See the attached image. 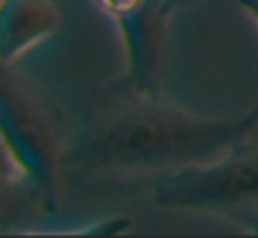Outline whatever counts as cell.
<instances>
[{
    "mask_svg": "<svg viewBox=\"0 0 258 238\" xmlns=\"http://www.w3.org/2000/svg\"><path fill=\"white\" fill-rule=\"evenodd\" d=\"M150 194L158 208L214 216L258 232V138H247L217 161L161 177Z\"/></svg>",
    "mask_w": 258,
    "mask_h": 238,
    "instance_id": "3957f363",
    "label": "cell"
},
{
    "mask_svg": "<svg viewBox=\"0 0 258 238\" xmlns=\"http://www.w3.org/2000/svg\"><path fill=\"white\" fill-rule=\"evenodd\" d=\"M236 3H239V6H241V9H244V11H247V14H250V17H252V20H255V22H258V0H236Z\"/></svg>",
    "mask_w": 258,
    "mask_h": 238,
    "instance_id": "8992f818",
    "label": "cell"
},
{
    "mask_svg": "<svg viewBox=\"0 0 258 238\" xmlns=\"http://www.w3.org/2000/svg\"><path fill=\"white\" fill-rule=\"evenodd\" d=\"M3 144L9 172L3 177V199L39 216H56L61 186L67 180L70 133L58 105L28 77L3 66Z\"/></svg>",
    "mask_w": 258,
    "mask_h": 238,
    "instance_id": "7a4b0ae2",
    "label": "cell"
},
{
    "mask_svg": "<svg viewBox=\"0 0 258 238\" xmlns=\"http://www.w3.org/2000/svg\"><path fill=\"white\" fill-rule=\"evenodd\" d=\"M258 130L244 116H200L119 81L95 89L70 133L67 183L84 188H153L186 166L222 158Z\"/></svg>",
    "mask_w": 258,
    "mask_h": 238,
    "instance_id": "6da1fadb",
    "label": "cell"
},
{
    "mask_svg": "<svg viewBox=\"0 0 258 238\" xmlns=\"http://www.w3.org/2000/svg\"><path fill=\"white\" fill-rule=\"evenodd\" d=\"M164 3V11H167L169 17L175 14V11H180V9H186V6H195L197 0H161Z\"/></svg>",
    "mask_w": 258,
    "mask_h": 238,
    "instance_id": "5b68a950",
    "label": "cell"
},
{
    "mask_svg": "<svg viewBox=\"0 0 258 238\" xmlns=\"http://www.w3.org/2000/svg\"><path fill=\"white\" fill-rule=\"evenodd\" d=\"M252 136H255V138H258V130H255V133H252Z\"/></svg>",
    "mask_w": 258,
    "mask_h": 238,
    "instance_id": "52a82bcc",
    "label": "cell"
},
{
    "mask_svg": "<svg viewBox=\"0 0 258 238\" xmlns=\"http://www.w3.org/2000/svg\"><path fill=\"white\" fill-rule=\"evenodd\" d=\"M61 28V11L53 0H0V55L3 66Z\"/></svg>",
    "mask_w": 258,
    "mask_h": 238,
    "instance_id": "277c9868",
    "label": "cell"
}]
</instances>
